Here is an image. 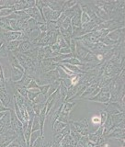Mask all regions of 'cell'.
I'll list each match as a JSON object with an SVG mask.
<instances>
[{
    "label": "cell",
    "mask_w": 125,
    "mask_h": 147,
    "mask_svg": "<svg viewBox=\"0 0 125 147\" xmlns=\"http://www.w3.org/2000/svg\"><path fill=\"white\" fill-rule=\"evenodd\" d=\"M92 121H93L94 123H99L100 119L99 117H94V118H92Z\"/></svg>",
    "instance_id": "1"
},
{
    "label": "cell",
    "mask_w": 125,
    "mask_h": 147,
    "mask_svg": "<svg viewBox=\"0 0 125 147\" xmlns=\"http://www.w3.org/2000/svg\"><path fill=\"white\" fill-rule=\"evenodd\" d=\"M77 83V77H74L73 79H72V84L73 85H76Z\"/></svg>",
    "instance_id": "2"
}]
</instances>
